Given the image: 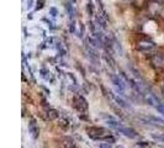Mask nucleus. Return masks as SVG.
Here are the masks:
<instances>
[{"instance_id":"1","label":"nucleus","mask_w":164,"mask_h":148,"mask_svg":"<svg viewBox=\"0 0 164 148\" xmlns=\"http://www.w3.org/2000/svg\"><path fill=\"white\" fill-rule=\"evenodd\" d=\"M86 132H88L89 137H91L93 140H101V141L104 137H106L109 135V133H106L105 129H102V127H89L86 130Z\"/></svg>"},{"instance_id":"2","label":"nucleus","mask_w":164,"mask_h":148,"mask_svg":"<svg viewBox=\"0 0 164 148\" xmlns=\"http://www.w3.org/2000/svg\"><path fill=\"white\" fill-rule=\"evenodd\" d=\"M111 80H112V84H114V87L116 88V91L119 93V94H125L126 93V82L121 78V77H119V75H112L111 77Z\"/></svg>"},{"instance_id":"3","label":"nucleus","mask_w":164,"mask_h":148,"mask_svg":"<svg viewBox=\"0 0 164 148\" xmlns=\"http://www.w3.org/2000/svg\"><path fill=\"white\" fill-rule=\"evenodd\" d=\"M154 48H156V44L151 40H141L137 43V49L141 51V52H151Z\"/></svg>"},{"instance_id":"4","label":"nucleus","mask_w":164,"mask_h":148,"mask_svg":"<svg viewBox=\"0 0 164 148\" xmlns=\"http://www.w3.org/2000/svg\"><path fill=\"white\" fill-rule=\"evenodd\" d=\"M73 103H74V106H76V109L78 111L85 112L88 110V103H86V100L83 98L82 95H74Z\"/></svg>"},{"instance_id":"5","label":"nucleus","mask_w":164,"mask_h":148,"mask_svg":"<svg viewBox=\"0 0 164 148\" xmlns=\"http://www.w3.org/2000/svg\"><path fill=\"white\" fill-rule=\"evenodd\" d=\"M110 95L112 96V99L115 100V103L120 106V108H122V109H131V106H130V104L121 96V95H119V94H114V93H110Z\"/></svg>"},{"instance_id":"6","label":"nucleus","mask_w":164,"mask_h":148,"mask_svg":"<svg viewBox=\"0 0 164 148\" xmlns=\"http://www.w3.org/2000/svg\"><path fill=\"white\" fill-rule=\"evenodd\" d=\"M151 62L152 64H154L156 67H159V68H164V54L162 53H156L151 57Z\"/></svg>"},{"instance_id":"7","label":"nucleus","mask_w":164,"mask_h":148,"mask_svg":"<svg viewBox=\"0 0 164 148\" xmlns=\"http://www.w3.org/2000/svg\"><path fill=\"white\" fill-rule=\"evenodd\" d=\"M28 130H30V133H32V137H33V138H37V137H38L40 130H38L37 124H36V121H35V120H31V121H30Z\"/></svg>"},{"instance_id":"8","label":"nucleus","mask_w":164,"mask_h":148,"mask_svg":"<svg viewBox=\"0 0 164 148\" xmlns=\"http://www.w3.org/2000/svg\"><path fill=\"white\" fill-rule=\"evenodd\" d=\"M153 140L158 141L159 143H164V135H152Z\"/></svg>"},{"instance_id":"9","label":"nucleus","mask_w":164,"mask_h":148,"mask_svg":"<svg viewBox=\"0 0 164 148\" xmlns=\"http://www.w3.org/2000/svg\"><path fill=\"white\" fill-rule=\"evenodd\" d=\"M156 109H157V111H158L159 114H162L164 116V105H158Z\"/></svg>"},{"instance_id":"10","label":"nucleus","mask_w":164,"mask_h":148,"mask_svg":"<svg viewBox=\"0 0 164 148\" xmlns=\"http://www.w3.org/2000/svg\"><path fill=\"white\" fill-rule=\"evenodd\" d=\"M88 11H90V14H91V15L94 14V7H93V2H89V4H88Z\"/></svg>"},{"instance_id":"11","label":"nucleus","mask_w":164,"mask_h":148,"mask_svg":"<svg viewBox=\"0 0 164 148\" xmlns=\"http://www.w3.org/2000/svg\"><path fill=\"white\" fill-rule=\"evenodd\" d=\"M51 12L53 14V16H57V15H56V14H57V10H56L54 7H52V9H51Z\"/></svg>"},{"instance_id":"12","label":"nucleus","mask_w":164,"mask_h":148,"mask_svg":"<svg viewBox=\"0 0 164 148\" xmlns=\"http://www.w3.org/2000/svg\"><path fill=\"white\" fill-rule=\"evenodd\" d=\"M69 148H77V147H76L74 145H71V147H69Z\"/></svg>"},{"instance_id":"13","label":"nucleus","mask_w":164,"mask_h":148,"mask_svg":"<svg viewBox=\"0 0 164 148\" xmlns=\"http://www.w3.org/2000/svg\"><path fill=\"white\" fill-rule=\"evenodd\" d=\"M156 1H162V0H156Z\"/></svg>"},{"instance_id":"14","label":"nucleus","mask_w":164,"mask_h":148,"mask_svg":"<svg viewBox=\"0 0 164 148\" xmlns=\"http://www.w3.org/2000/svg\"><path fill=\"white\" fill-rule=\"evenodd\" d=\"M96 1H99V0H96Z\"/></svg>"}]
</instances>
